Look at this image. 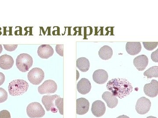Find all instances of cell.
Returning a JSON list of instances; mask_svg holds the SVG:
<instances>
[{
    "instance_id": "30bf717a",
    "label": "cell",
    "mask_w": 158,
    "mask_h": 118,
    "mask_svg": "<svg viewBox=\"0 0 158 118\" xmlns=\"http://www.w3.org/2000/svg\"><path fill=\"white\" fill-rule=\"evenodd\" d=\"M91 110L92 114L95 116L97 117H101L106 112V105L102 101L100 100H97L92 104Z\"/></svg>"
},
{
    "instance_id": "7a4b0ae2",
    "label": "cell",
    "mask_w": 158,
    "mask_h": 118,
    "mask_svg": "<svg viewBox=\"0 0 158 118\" xmlns=\"http://www.w3.org/2000/svg\"><path fill=\"white\" fill-rule=\"evenodd\" d=\"M29 86L28 83L24 80H15L9 83L8 90L11 96H17L26 92Z\"/></svg>"
},
{
    "instance_id": "52a82bcc",
    "label": "cell",
    "mask_w": 158,
    "mask_h": 118,
    "mask_svg": "<svg viewBox=\"0 0 158 118\" xmlns=\"http://www.w3.org/2000/svg\"><path fill=\"white\" fill-rule=\"evenodd\" d=\"M151 107V102L144 97L138 99L136 103L135 109L139 114L144 115L149 112Z\"/></svg>"
},
{
    "instance_id": "7c38bea8",
    "label": "cell",
    "mask_w": 158,
    "mask_h": 118,
    "mask_svg": "<svg viewBox=\"0 0 158 118\" xmlns=\"http://www.w3.org/2000/svg\"><path fill=\"white\" fill-rule=\"evenodd\" d=\"M108 74L104 70L98 69L95 70L93 74L94 81L98 84L102 85L108 81Z\"/></svg>"
},
{
    "instance_id": "ffe728a7",
    "label": "cell",
    "mask_w": 158,
    "mask_h": 118,
    "mask_svg": "<svg viewBox=\"0 0 158 118\" xmlns=\"http://www.w3.org/2000/svg\"><path fill=\"white\" fill-rule=\"evenodd\" d=\"M90 64L89 60L85 57L79 58L77 60V67L83 72H86L89 70Z\"/></svg>"
},
{
    "instance_id": "4316f807",
    "label": "cell",
    "mask_w": 158,
    "mask_h": 118,
    "mask_svg": "<svg viewBox=\"0 0 158 118\" xmlns=\"http://www.w3.org/2000/svg\"><path fill=\"white\" fill-rule=\"evenodd\" d=\"M6 50L9 52L15 50L18 47V45H3Z\"/></svg>"
},
{
    "instance_id": "7402d4cb",
    "label": "cell",
    "mask_w": 158,
    "mask_h": 118,
    "mask_svg": "<svg viewBox=\"0 0 158 118\" xmlns=\"http://www.w3.org/2000/svg\"><path fill=\"white\" fill-rule=\"evenodd\" d=\"M55 105L57 109L59 110L60 114L63 115V98L60 97H58L55 101Z\"/></svg>"
},
{
    "instance_id": "ba28073f",
    "label": "cell",
    "mask_w": 158,
    "mask_h": 118,
    "mask_svg": "<svg viewBox=\"0 0 158 118\" xmlns=\"http://www.w3.org/2000/svg\"><path fill=\"white\" fill-rule=\"evenodd\" d=\"M60 97L58 95L53 96H44L42 97V102L47 111L57 113L58 109L55 105V101L58 97Z\"/></svg>"
},
{
    "instance_id": "f1b7e54d",
    "label": "cell",
    "mask_w": 158,
    "mask_h": 118,
    "mask_svg": "<svg viewBox=\"0 0 158 118\" xmlns=\"http://www.w3.org/2000/svg\"><path fill=\"white\" fill-rule=\"evenodd\" d=\"M5 79H6V78H5V76L4 73L0 72V86L3 84L5 81Z\"/></svg>"
},
{
    "instance_id": "484cf974",
    "label": "cell",
    "mask_w": 158,
    "mask_h": 118,
    "mask_svg": "<svg viewBox=\"0 0 158 118\" xmlns=\"http://www.w3.org/2000/svg\"><path fill=\"white\" fill-rule=\"evenodd\" d=\"M0 118H11L10 112L6 110H2L0 112Z\"/></svg>"
},
{
    "instance_id": "83f0119b",
    "label": "cell",
    "mask_w": 158,
    "mask_h": 118,
    "mask_svg": "<svg viewBox=\"0 0 158 118\" xmlns=\"http://www.w3.org/2000/svg\"><path fill=\"white\" fill-rule=\"evenodd\" d=\"M158 49H156L155 51L153 52L151 54V59L153 61L158 63Z\"/></svg>"
},
{
    "instance_id": "277c9868",
    "label": "cell",
    "mask_w": 158,
    "mask_h": 118,
    "mask_svg": "<svg viewBox=\"0 0 158 118\" xmlns=\"http://www.w3.org/2000/svg\"><path fill=\"white\" fill-rule=\"evenodd\" d=\"M27 114L31 118H41L45 115V112L40 103L32 102L28 105Z\"/></svg>"
},
{
    "instance_id": "603a6c76",
    "label": "cell",
    "mask_w": 158,
    "mask_h": 118,
    "mask_svg": "<svg viewBox=\"0 0 158 118\" xmlns=\"http://www.w3.org/2000/svg\"><path fill=\"white\" fill-rule=\"evenodd\" d=\"M143 44L146 50L152 51L156 48L158 42H143Z\"/></svg>"
},
{
    "instance_id": "ac0fdd59",
    "label": "cell",
    "mask_w": 158,
    "mask_h": 118,
    "mask_svg": "<svg viewBox=\"0 0 158 118\" xmlns=\"http://www.w3.org/2000/svg\"><path fill=\"white\" fill-rule=\"evenodd\" d=\"M142 49L140 42H127L126 45V50L129 54L135 56L140 53Z\"/></svg>"
},
{
    "instance_id": "3957f363",
    "label": "cell",
    "mask_w": 158,
    "mask_h": 118,
    "mask_svg": "<svg viewBox=\"0 0 158 118\" xmlns=\"http://www.w3.org/2000/svg\"><path fill=\"white\" fill-rule=\"evenodd\" d=\"M33 64V58L28 54H20L16 59V67L20 71L22 72L28 71Z\"/></svg>"
},
{
    "instance_id": "5bb4252c",
    "label": "cell",
    "mask_w": 158,
    "mask_h": 118,
    "mask_svg": "<svg viewBox=\"0 0 158 118\" xmlns=\"http://www.w3.org/2000/svg\"><path fill=\"white\" fill-rule=\"evenodd\" d=\"M54 53L53 49L49 45H40L37 50L38 55L42 59H48L52 56Z\"/></svg>"
},
{
    "instance_id": "9a60e30c",
    "label": "cell",
    "mask_w": 158,
    "mask_h": 118,
    "mask_svg": "<svg viewBox=\"0 0 158 118\" xmlns=\"http://www.w3.org/2000/svg\"><path fill=\"white\" fill-rule=\"evenodd\" d=\"M78 92L82 95H86L90 92L91 89V83L88 79L85 78L81 79L77 84Z\"/></svg>"
},
{
    "instance_id": "5b68a950",
    "label": "cell",
    "mask_w": 158,
    "mask_h": 118,
    "mask_svg": "<svg viewBox=\"0 0 158 118\" xmlns=\"http://www.w3.org/2000/svg\"><path fill=\"white\" fill-rule=\"evenodd\" d=\"M28 79L32 84L39 85L44 78V73L42 69L38 68H33L29 71L27 75Z\"/></svg>"
},
{
    "instance_id": "d4e9b609",
    "label": "cell",
    "mask_w": 158,
    "mask_h": 118,
    "mask_svg": "<svg viewBox=\"0 0 158 118\" xmlns=\"http://www.w3.org/2000/svg\"><path fill=\"white\" fill-rule=\"evenodd\" d=\"M63 48H64L63 44L56 45V51L57 53L61 57H63Z\"/></svg>"
},
{
    "instance_id": "4fadbf2b",
    "label": "cell",
    "mask_w": 158,
    "mask_h": 118,
    "mask_svg": "<svg viewBox=\"0 0 158 118\" xmlns=\"http://www.w3.org/2000/svg\"><path fill=\"white\" fill-rule=\"evenodd\" d=\"M133 63L137 70L143 71L148 65V59L146 55H141L134 59Z\"/></svg>"
},
{
    "instance_id": "1f68e13d",
    "label": "cell",
    "mask_w": 158,
    "mask_h": 118,
    "mask_svg": "<svg viewBox=\"0 0 158 118\" xmlns=\"http://www.w3.org/2000/svg\"><path fill=\"white\" fill-rule=\"evenodd\" d=\"M146 118H157L156 117L152 116H150Z\"/></svg>"
},
{
    "instance_id": "2e32d148",
    "label": "cell",
    "mask_w": 158,
    "mask_h": 118,
    "mask_svg": "<svg viewBox=\"0 0 158 118\" xmlns=\"http://www.w3.org/2000/svg\"><path fill=\"white\" fill-rule=\"evenodd\" d=\"M102 98L106 101L108 107L110 108H114L118 104V99L110 92H105L102 95Z\"/></svg>"
},
{
    "instance_id": "44dd1931",
    "label": "cell",
    "mask_w": 158,
    "mask_h": 118,
    "mask_svg": "<svg viewBox=\"0 0 158 118\" xmlns=\"http://www.w3.org/2000/svg\"><path fill=\"white\" fill-rule=\"evenodd\" d=\"M144 76L147 77L148 78L152 77H158V66H153L149 68L148 70L145 71L144 73Z\"/></svg>"
},
{
    "instance_id": "8992f818",
    "label": "cell",
    "mask_w": 158,
    "mask_h": 118,
    "mask_svg": "<svg viewBox=\"0 0 158 118\" xmlns=\"http://www.w3.org/2000/svg\"><path fill=\"white\" fill-rule=\"evenodd\" d=\"M57 90V84L52 80L45 81L38 88V92L41 95L53 94L56 92Z\"/></svg>"
},
{
    "instance_id": "d6986e66",
    "label": "cell",
    "mask_w": 158,
    "mask_h": 118,
    "mask_svg": "<svg viewBox=\"0 0 158 118\" xmlns=\"http://www.w3.org/2000/svg\"><path fill=\"white\" fill-rule=\"evenodd\" d=\"M98 55L102 60H109L113 56V49L108 45H104L100 49L98 52Z\"/></svg>"
},
{
    "instance_id": "cb8c5ba5",
    "label": "cell",
    "mask_w": 158,
    "mask_h": 118,
    "mask_svg": "<svg viewBox=\"0 0 158 118\" xmlns=\"http://www.w3.org/2000/svg\"><path fill=\"white\" fill-rule=\"evenodd\" d=\"M7 92L3 88H0V103L5 102L8 99Z\"/></svg>"
},
{
    "instance_id": "e0dca14e",
    "label": "cell",
    "mask_w": 158,
    "mask_h": 118,
    "mask_svg": "<svg viewBox=\"0 0 158 118\" xmlns=\"http://www.w3.org/2000/svg\"><path fill=\"white\" fill-rule=\"evenodd\" d=\"M14 64L13 58L8 54H4L0 57V68L4 70L11 69Z\"/></svg>"
},
{
    "instance_id": "f546056e",
    "label": "cell",
    "mask_w": 158,
    "mask_h": 118,
    "mask_svg": "<svg viewBox=\"0 0 158 118\" xmlns=\"http://www.w3.org/2000/svg\"><path fill=\"white\" fill-rule=\"evenodd\" d=\"M116 118H130L129 117H128L126 115H122L119 116L118 117Z\"/></svg>"
},
{
    "instance_id": "9c48e42d",
    "label": "cell",
    "mask_w": 158,
    "mask_h": 118,
    "mask_svg": "<svg viewBox=\"0 0 158 118\" xmlns=\"http://www.w3.org/2000/svg\"><path fill=\"white\" fill-rule=\"evenodd\" d=\"M144 92L145 95L151 98H155L158 94V81L152 80L150 83L144 85Z\"/></svg>"
},
{
    "instance_id": "8fae6325",
    "label": "cell",
    "mask_w": 158,
    "mask_h": 118,
    "mask_svg": "<svg viewBox=\"0 0 158 118\" xmlns=\"http://www.w3.org/2000/svg\"><path fill=\"white\" fill-rule=\"evenodd\" d=\"M90 107V103L86 98H81L77 100V114L83 115L88 112Z\"/></svg>"
},
{
    "instance_id": "6da1fadb",
    "label": "cell",
    "mask_w": 158,
    "mask_h": 118,
    "mask_svg": "<svg viewBox=\"0 0 158 118\" xmlns=\"http://www.w3.org/2000/svg\"><path fill=\"white\" fill-rule=\"evenodd\" d=\"M107 89L113 96L122 99L130 95L133 91L131 84L126 79H112L106 85Z\"/></svg>"
},
{
    "instance_id": "4dcf8cb0",
    "label": "cell",
    "mask_w": 158,
    "mask_h": 118,
    "mask_svg": "<svg viewBox=\"0 0 158 118\" xmlns=\"http://www.w3.org/2000/svg\"><path fill=\"white\" fill-rule=\"evenodd\" d=\"M3 48L2 46V45H0V54L2 53V52Z\"/></svg>"
}]
</instances>
